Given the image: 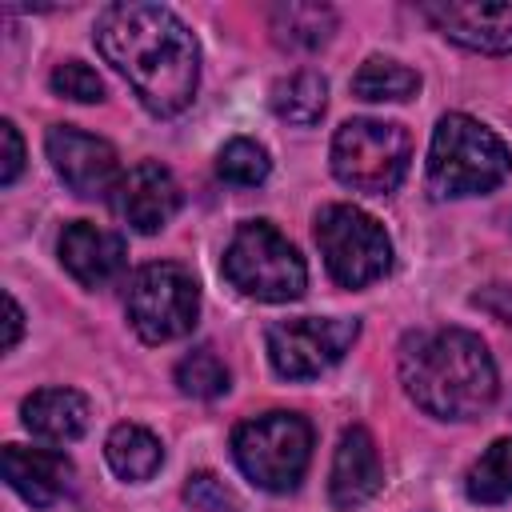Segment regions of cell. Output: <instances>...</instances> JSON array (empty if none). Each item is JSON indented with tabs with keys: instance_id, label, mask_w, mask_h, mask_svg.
I'll list each match as a JSON object with an SVG mask.
<instances>
[{
	"instance_id": "18",
	"label": "cell",
	"mask_w": 512,
	"mask_h": 512,
	"mask_svg": "<svg viewBox=\"0 0 512 512\" xmlns=\"http://www.w3.org/2000/svg\"><path fill=\"white\" fill-rule=\"evenodd\" d=\"M104 460L108 468L128 480V484H144L160 472L164 464V444L156 432H148L144 424H116L104 440Z\"/></svg>"
},
{
	"instance_id": "4",
	"label": "cell",
	"mask_w": 512,
	"mask_h": 512,
	"mask_svg": "<svg viewBox=\"0 0 512 512\" xmlns=\"http://www.w3.org/2000/svg\"><path fill=\"white\" fill-rule=\"evenodd\" d=\"M220 268L240 296L260 304H288V300H300L308 288L304 256L272 220L236 224L232 240L224 244Z\"/></svg>"
},
{
	"instance_id": "7",
	"label": "cell",
	"mask_w": 512,
	"mask_h": 512,
	"mask_svg": "<svg viewBox=\"0 0 512 512\" xmlns=\"http://www.w3.org/2000/svg\"><path fill=\"white\" fill-rule=\"evenodd\" d=\"M312 236L340 288H368L392 268V240L384 224L356 204H324L312 220Z\"/></svg>"
},
{
	"instance_id": "1",
	"label": "cell",
	"mask_w": 512,
	"mask_h": 512,
	"mask_svg": "<svg viewBox=\"0 0 512 512\" xmlns=\"http://www.w3.org/2000/svg\"><path fill=\"white\" fill-rule=\"evenodd\" d=\"M96 52L128 80L152 116H180L200 84V44L164 4H108L92 28Z\"/></svg>"
},
{
	"instance_id": "13",
	"label": "cell",
	"mask_w": 512,
	"mask_h": 512,
	"mask_svg": "<svg viewBox=\"0 0 512 512\" xmlns=\"http://www.w3.org/2000/svg\"><path fill=\"white\" fill-rule=\"evenodd\" d=\"M0 468L8 488L32 504V508H48L56 500H64L76 488V464L56 452V448H24V444H4L0 452Z\"/></svg>"
},
{
	"instance_id": "3",
	"label": "cell",
	"mask_w": 512,
	"mask_h": 512,
	"mask_svg": "<svg viewBox=\"0 0 512 512\" xmlns=\"http://www.w3.org/2000/svg\"><path fill=\"white\" fill-rule=\"evenodd\" d=\"M512 172V148L476 116L444 112L428 144V192L436 200L484 196Z\"/></svg>"
},
{
	"instance_id": "20",
	"label": "cell",
	"mask_w": 512,
	"mask_h": 512,
	"mask_svg": "<svg viewBox=\"0 0 512 512\" xmlns=\"http://www.w3.org/2000/svg\"><path fill=\"white\" fill-rule=\"evenodd\" d=\"M420 92V72L392 56H368L352 76V96L368 104H400Z\"/></svg>"
},
{
	"instance_id": "14",
	"label": "cell",
	"mask_w": 512,
	"mask_h": 512,
	"mask_svg": "<svg viewBox=\"0 0 512 512\" xmlns=\"http://www.w3.org/2000/svg\"><path fill=\"white\" fill-rule=\"evenodd\" d=\"M60 264L64 272L80 284V288H108L112 280H120L124 264H128V252H124V240L92 220H72L64 232H60Z\"/></svg>"
},
{
	"instance_id": "17",
	"label": "cell",
	"mask_w": 512,
	"mask_h": 512,
	"mask_svg": "<svg viewBox=\"0 0 512 512\" xmlns=\"http://www.w3.org/2000/svg\"><path fill=\"white\" fill-rule=\"evenodd\" d=\"M272 44L284 52H320L336 32V12L328 4H304L288 0L268 12Z\"/></svg>"
},
{
	"instance_id": "6",
	"label": "cell",
	"mask_w": 512,
	"mask_h": 512,
	"mask_svg": "<svg viewBox=\"0 0 512 512\" xmlns=\"http://www.w3.org/2000/svg\"><path fill=\"white\" fill-rule=\"evenodd\" d=\"M332 176L360 196H392L408 176L412 140L396 120L352 116L332 136Z\"/></svg>"
},
{
	"instance_id": "5",
	"label": "cell",
	"mask_w": 512,
	"mask_h": 512,
	"mask_svg": "<svg viewBox=\"0 0 512 512\" xmlns=\"http://www.w3.org/2000/svg\"><path fill=\"white\" fill-rule=\"evenodd\" d=\"M232 460L256 488L276 496L296 492L312 460V424L284 408L248 416L232 432Z\"/></svg>"
},
{
	"instance_id": "26",
	"label": "cell",
	"mask_w": 512,
	"mask_h": 512,
	"mask_svg": "<svg viewBox=\"0 0 512 512\" xmlns=\"http://www.w3.org/2000/svg\"><path fill=\"white\" fill-rule=\"evenodd\" d=\"M0 140H4V164H0V184H16V176L24 172V140L16 132L12 120H0Z\"/></svg>"
},
{
	"instance_id": "11",
	"label": "cell",
	"mask_w": 512,
	"mask_h": 512,
	"mask_svg": "<svg viewBox=\"0 0 512 512\" xmlns=\"http://www.w3.org/2000/svg\"><path fill=\"white\" fill-rule=\"evenodd\" d=\"M416 12L452 44L468 52H512V0H428Z\"/></svg>"
},
{
	"instance_id": "9",
	"label": "cell",
	"mask_w": 512,
	"mask_h": 512,
	"mask_svg": "<svg viewBox=\"0 0 512 512\" xmlns=\"http://www.w3.org/2000/svg\"><path fill=\"white\" fill-rule=\"evenodd\" d=\"M356 336H360V320H348V316H292V320L268 324L264 352L276 376L316 380L348 356Z\"/></svg>"
},
{
	"instance_id": "27",
	"label": "cell",
	"mask_w": 512,
	"mask_h": 512,
	"mask_svg": "<svg viewBox=\"0 0 512 512\" xmlns=\"http://www.w3.org/2000/svg\"><path fill=\"white\" fill-rule=\"evenodd\" d=\"M4 304H8V336H4V348L12 352V348L20 344V332H24V308L16 304V296H12V292L4 296Z\"/></svg>"
},
{
	"instance_id": "10",
	"label": "cell",
	"mask_w": 512,
	"mask_h": 512,
	"mask_svg": "<svg viewBox=\"0 0 512 512\" xmlns=\"http://www.w3.org/2000/svg\"><path fill=\"white\" fill-rule=\"evenodd\" d=\"M44 152L52 160V172L80 200H108L124 176L116 164V148L76 124H52L44 136Z\"/></svg>"
},
{
	"instance_id": "24",
	"label": "cell",
	"mask_w": 512,
	"mask_h": 512,
	"mask_svg": "<svg viewBox=\"0 0 512 512\" xmlns=\"http://www.w3.org/2000/svg\"><path fill=\"white\" fill-rule=\"evenodd\" d=\"M52 92L64 96V100H76V104H96L104 100V80L96 76V68H88L84 60H60L48 76Z\"/></svg>"
},
{
	"instance_id": "19",
	"label": "cell",
	"mask_w": 512,
	"mask_h": 512,
	"mask_svg": "<svg viewBox=\"0 0 512 512\" xmlns=\"http://www.w3.org/2000/svg\"><path fill=\"white\" fill-rule=\"evenodd\" d=\"M272 112L284 120V124H296V128H312L324 108H328V80L316 72V68H300V72H288L272 84V96H268Z\"/></svg>"
},
{
	"instance_id": "12",
	"label": "cell",
	"mask_w": 512,
	"mask_h": 512,
	"mask_svg": "<svg viewBox=\"0 0 512 512\" xmlns=\"http://www.w3.org/2000/svg\"><path fill=\"white\" fill-rule=\"evenodd\" d=\"M112 208L132 232L152 236L180 212V184L164 164L144 160L120 176L112 192Z\"/></svg>"
},
{
	"instance_id": "25",
	"label": "cell",
	"mask_w": 512,
	"mask_h": 512,
	"mask_svg": "<svg viewBox=\"0 0 512 512\" xmlns=\"http://www.w3.org/2000/svg\"><path fill=\"white\" fill-rule=\"evenodd\" d=\"M184 500L196 512H240V496L216 472H192L184 484Z\"/></svg>"
},
{
	"instance_id": "15",
	"label": "cell",
	"mask_w": 512,
	"mask_h": 512,
	"mask_svg": "<svg viewBox=\"0 0 512 512\" xmlns=\"http://www.w3.org/2000/svg\"><path fill=\"white\" fill-rule=\"evenodd\" d=\"M384 484V464L376 452V440L368 428L352 424L340 432V444L332 452V472H328V500L336 512H352L368 504Z\"/></svg>"
},
{
	"instance_id": "8",
	"label": "cell",
	"mask_w": 512,
	"mask_h": 512,
	"mask_svg": "<svg viewBox=\"0 0 512 512\" xmlns=\"http://www.w3.org/2000/svg\"><path fill=\"white\" fill-rule=\"evenodd\" d=\"M124 312L132 332L144 344H168L196 328L200 316V288L184 264L152 260L132 272L124 292Z\"/></svg>"
},
{
	"instance_id": "23",
	"label": "cell",
	"mask_w": 512,
	"mask_h": 512,
	"mask_svg": "<svg viewBox=\"0 0 512 512\" xmlns=\"http://www.w3.org/2000/svg\"><path fill=\"white\" fill-rule=\"evenodd\" d=\"M272 172V160H268V148L248 140V136H236L228 140L220 152H216V176L224 184H236V188H256L264 184Z\"/></svg>"
},
{
	"instance_id": "21",
	"label": "cell",
	"mask_w": 512,
	"mask_h": 512,
	"mask_svg": "<svg viewBox=\"0 0 512 512\" xmlns=\"http://www.w3.org/2000/svg\"><path fill=\"white\" fill-rule=\"evenodd\" d=\"M464 496L472 504H504L512 500V436L492 440L464 472Z\"/></svg>"
},
{
	"instance_id": "16",
	"label": "cell",
	"mask_w": 512,
	"mask_h": 512,
	"mask_svg": "<svg viewBox=\"0 0 512 512\" xmlns=\"http://www.w3.org/2000/svg\"><path fill=\"white\" fill-rule=\"evenodd\" d=\"M20 424L48 444H72L88 428V400L76 388H40L24 396Z\"/></svg>"
},
{
	"instance_id": "2",
	"label": "cell",
	"mask_w": 512,
	"mask_h": 512,
	"mask_svg": "<svg viewBox=\"0 0 512 512\" xmlns=\"http://www.w3.org/2000/svg\"><path fill=\"white\" fill-rule=\"evenodd\" d=\"M400 384L436 420H476L500 392L488 344L468 328H416L400 340Z\"/></svg>"
},
{
	"instance_id": "22",
	"label": "cell",
	"mask_w": 512,
	"mask_h": 512,
	"mask_svg": "<svg viewBox=\"0 0 512 512\" xmlns=\"http://www.w3.org/2000/svg\"><path fill=\"white\" fill-rule=\"evenodd\" d=\"M172 376H176V388L184 396H192V400H216V396L228 392V368H224V360L208 344L184 352Z\"/></svg>"
}]
</instances>
